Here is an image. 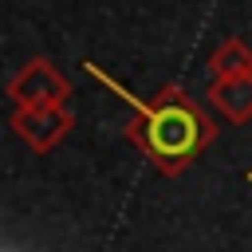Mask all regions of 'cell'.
Here are the masks:
<instances>
[{
  "label": "cell",
  "mask_w": 252,
  "mask_h": 252,
  "mask_svg": "<svg viewBox=\"0 0 252 252\" xmlns=\"http://www.w3.org/2000/svg\"><path fill=\"white\" fill-rule=\"evenodd\" d=\"M205 98L213 110H220V118H228L232 126L252 118V75H228V79H209Z\"/></svg>",
  "instance_id": "cell-4"
},
{
  "label": "cell",
  "mask_w": 252,
  "mask_h": 252,
  "mask_svg": "<svg viewBox=\"0 0 252 252\" xmlns=\"http://www.w3.org/2000/svg\"><path fill=\"white\" fill-rule=\"evenodd\" d=\"M8 126L16 130V138L32 154H51L67 138V130L75 126V118H71L67 106H12Z\"/></svg>",
  "instance_id": "cell-3"
},
{
  "label": "cell",
  "mask_w": 252,
  "mask_h": 252,
  "mask_svg": "<svg viewBox=\"0 0 252 252\" xmlns=\"http://www.w3.org/2000/svg\"><path fill=\"white\" fill-rule=\"evenodd\" d=\"M8 98L12 106H67L71 98V79L47 59V55H32L12 79H8Z\"/></svg>",
  "instance_id": "cell-2"
},
{
  "label": "cell",
  "mask_w": 252,
  "mask_h": 252,
  "mask_svg": "<svg viewBox=\"0 0 252 252\" xmlns=\"http://www.w3.org/2000/svg\"><path fill=\"white\" fill-rule=\"evenodd\" d=\"M248 181H252V169H248Z\"/></svg>",
  "instance_id": "cell-6"
},
{
  "label": "cell",
  "mask_w": 252,
  "mask_h": 252,
  "mask_svg": "<svg viewBox=\"0 0 252 252\" xmlns=\"http://www.w3.org/2000/svg\"><path fill=\"white\" fill-rule=\"evenodd\" d=\"M228 75H252V47L240 35H228L209 55V79H228Z\"/></svg>",
  "instance_id": "cell-5"
},
{
  "label": "cell",
  "mask_w": 252,
  "mask_h": 252,
  "mask_svg": "<svg viewBox=\"0 0 252 252\" xmlns=\"http://www.w3.org/2000/svg\"><path fill=\"white\" fill-rule=\"evenodd\" d=\"M83 71L91 79H98L106 91H114L126 106H134V122H126V138L146 154V161L161 173V177H177L181 169H189L201 150L217 138V122L177 87H161L154 98H138L134 91H126L114 75H106L94 59H83Z\"/></svg>",
  "instance_id": "cell-1"
}]
</instances>
